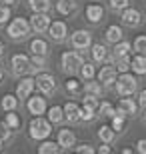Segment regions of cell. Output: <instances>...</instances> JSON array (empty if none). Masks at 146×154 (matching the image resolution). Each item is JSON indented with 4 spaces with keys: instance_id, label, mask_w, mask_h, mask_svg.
Wrapping results in <instances>:
<instances>
[{
    "instance_id": "7402d4cb",
    "label": "cell",
    "mask_w": 146,
    "mask_h": 154,
    "mask_svg": "<svg viewBox=\"0 0 146 154\" xmlns=\"http://www.w3.org/2000/svg\"><path fill=\"white\" fill-rule=\"evenodd\" d=\"M102 90H104V86L98 82V80L90 78V80H82V92L84 94H92V96H102Z\"/></svg>"
},
{
    "instance_id": "bcb514c9",
    "label": "cell",
    "mask_w": 146,
    "mask_h": 154,
    "mask_svg": "<svg viewBox=\"0 0 146 154\" xmlns=\"http://www.w3.org/2000/svg\"><path fill=\"white\" fill-rule=\"evenodd\" d=\"M0 4H8L10 6V4H14V0H0Z\"/></svg>"
},
{
    "instance_id": "74e56055",
    "label": "cell",
    "mask_w": 146,
    "mask_h": 154,
    "mask_svg": "<svg viewBox=\"0 0 146 154\" xmlns=\"http://www.w3.org/2000/svg\"><path fill=\"white\" fill-rule=\"evenodd\" d=\"M128 4H130V0H108V6H110V10H114V12L124 10Z\"/></svg>"
},
{
    "instance_id": "f546056e",
    "label": "cell",
    "mask_w": 146,
    "mask_h": 154,
    "mask_svg": "<svg viewBox=\"0 0 146 154\" xmlns=\"http://www.w3.org/2000/svg\"><path fill=\"white\" fill-rule=\"evenodd\" d=\"M0 106H2V110H16V106H18V98H16V94H4L2 96V100H0Z\"/></svg>"
},
{
    "instance_id": "f6af8a7d",
    "label": "cell",
    "mask_w": 146,
    "mask_h": 154,
    "mask_svg": "<svg viewBox=\"0 0 146 154\" xmlns=\"http://www.w3.org/2000/svg\"><path fill=\"white\" fill-rule=\"evenodd\" d=\"M96 152H100V154H110V152H112V148H110V144L102 142V146H100V148H96Z\"/></svg>"
},
{
    "instance_id": "836d02e7",
    "label": "cell",
    "mask_w": 146,
    "mask_h": 154,
    "mask_svg": "<svg viewBox=\"0 0 146 154\" xmlns=\"http://www.w3.org/2000/svg\"><path fill=\"white\" fill-rule=\"evenodd\" d=\"M114 68H116V72H128L130 70V56H122V58H116V60H112Z\"/></svg>"
},
{
    "instance_id": "4316f807",
    "label": "cell",
    "mask_w": 146,
    "mask_h": 154,
    "mask_svg": "<svg viewBox=\"0 0 146 154\" xmlns=\"http://www.w3.org/2000/svg\"><path fill=\"white\" fill-rule=\"evenodd\" d=\"M38 152L40 154H56L60 152V146H58V142H54V140H40V146H38Z\"/></svg>"
},
{
    "instance_id": "4fadbf2b",
    "label": "cell",
    "mask_w": 146,
    "mask_h": 154,
    "mask_svg": "<svg viewBox=\"0 0 146 154\" xmlns=\"http://www.w3.org/2000/svg\"><path fill=\"white\" fill-rule=\"evenodd\" d=\"M30 28L34 32H46L48 30V24H50V16H48V12H34L32 16H30Z\"/></svg>"
},
{
    "instance_id": "d6986e66",
    "label": "cell",
    "mask_w": 146,
    "mask_h": 154,
    "mask_svg": "<svg viewBox=\"0 0 146 154\" xmlns=\"http://www.w3.org/2000/svg\"><path fill=\"white\" fill-rule=\"evenodd\" d=\"M86 20L92 24H98L104 20V6L102 4H88L86 6Z\"/></svg>"
},
{
    "instance_id": "b9f144b4",
    "label": "cell",
    "mask_w": 146,
    "mask_h": 154,
    "mask_svg": "<svg viewBox=\"0 0 146 154\" xmlns=\"http://www.w3.org/2000/svg\"><path fill=\"white\" fill-rule=\"evenodd\" d=\"M10 134H12V130L4 124V122H0V140H2V142H6V140L10 138Z\"/></svg>"
},
{
    "instance_id": "6da1fadb",
    "label": "cell",
    "mask_w": 146,
    "mask_h": 154,
    "mask_svg": "<svg viewBox=\"0 0 146 154\" xmlns=\"http://www.w3.org/2000/svg\"><path fill=\"white\" fill-rule=\"evenodd\" d=\"M138 88V78L132 72H118L116 80H114V90L118 96H132Z\"/></svg>"
},
{
    "instance_id": "f907efd6",
    "label": "cell",
    "mask_w": 146,
    "mask_h": 154,
    "mask_svg": "<svg viewBox=\"0 0 146 154\" xmlns=\"http://www.w3.org/2000/svg\"><path fill=\"white\" fill-rule=\"evenodd\" d=\"M0 150H2V140H0Z\"/></svg>"
},
{
    "instance_id": "9c48e42d",
    "label": "cell",
    "mask_w": 146,
    "mask_h": 154,
    "mask_svg": "<svg viewBox=\"0 0 146 154\" xmlns=\"http://www.w3.org/2000/svg\"><path fill=\"white\" fill-rule=\"evenodd\" d=\"M10 64H12V74L16 76H24L30 72V58L26 54H14L10 58Z\"/></svg>"
},
{
    "instance_id": "484cf974",
    "label": "cell",
    "mask_w": 146,
    "mask_h": 154,
    "mask_svg": "<svg viewBox=\"0 0 146 154\" xmlns=\"http://www.w3.org/2000/svg\"><path fill=\"white\" fill-rule=\"evenodd\" d=\"M78 74L80 80H90V78H96V66L94 62H82L78 68Z\"/></svg>"
},
{
    "instance_id": "f1b7e54d",
    "label": "cell",
    "mask_w": 146,
    "mask_h": 154,
    "mask_svg": "<svg viewBox=\"0 0 146 154\" xmlns=\"http://www.w3.org/2000/svg\"><path fill=\"white\" fill-rule=\"evenodd\" d=\"M110 126H112V130L116 132V134H120V132H124V126H126V116L120 114V112H114L112 116V122H110Z\"/></svg>"
},
{
    "instance_id": "8992f818",
    "label": "cell",
    "mask_w": 146,
    "mask_h": 154,
    "mask_svg": "<svg viewBox=\"0 0 146 154\" xmlns=\"http://www.w3.org/2000/svg\"><path fill=\"white\" fill-rule=\"evenodd\" d=\"M34 84H36V88H38L44 96H48V94H52V92L56 90V78L52 74H48V72H40V74L34 78Z\"/></svg>"
},
{
    "instance_id": "5bb4252c",
    "label": "cell",
    "mask_w": 146,
    "mask_h": 154,
    "mask_svg": "<svg viewBox=\"0 0 146 154\" xmlns=\"http://www.w3.org/2000/svg\"><path fill=\"white\" fill-rule=\"evenodd\" d=\"M90 56H92V62L96 64H104L108 62V58H110V50H108L104 44H90Z\"/></svg>"
},
{
    "instance_id": "f35d334b",
    "label": "cell",
    "mask_w": 146,
    "mask_h": 154,
    "mask_svg": "<svg viewBox=\"0 0 146 154\" xmlns=\"http://www.w3.org/2000/svg\"><path fill=\"white\" fill-rule=\"evenodd\" d=\"M94 116H96V110L86 108V106H82V104H80V120L90 122V120H94Z\"/></svg>"
},
{
    "instance_id": "52a82bcc",
    "label": "cell",
    "mask_w": 146,
    "mask_h": 154,
    "mask_svg": "<svg viewBox=\"0 0 146 154\" xmlns=\"http://www.w3.org/2000/svg\"><path fill=\"white\" fill-rule=\"evenodd\" d=\"M48 36H50L54 42H64L68 38V26L64 20H50L48 24Z\"/></svg>"
},
{
    "instance_id": "7c38bea8",
    "label": "cell",
    "mask_w": 146,
    "mask_h": 154,
    "mask_svg": "<svg viewBox=\"0 0 146 154\" xmlns=\"http://www.w3.org/2000/svg\"><path fill=\"white\" fill-rule=\"evenodd\" d=\"M138 108H140L138 102L132 100V98H128V96H122L118 100V106H116V110L120 114H124L126 118H134V116L138 114Z\"/></svg>"
},
{
    "instance_id": "c3c4849f",
    "label": "cell",
    "mask_w": 146,
    "mask_h": 154,
    "mask_svg": "<svg viewBox=\"0 0 146 154\" xmlns=\"http://www.w3.org/2000/svg\"><path fill=\"white\" fill-rule=\"evenodd\" d=\"M2 76H4V68H2V64H0V80H2Z\"/></svg>"
},
{
    "instance_id": "ab89813d",
    "label": "cell",
    "mask_w": 146,
    "mask_h": 154,
    "mask_svg": "<svg viewBox=\"0 0 146 154\" xmlns=\"http://www.w3.org/2000/svg\"><path fill=\"white\" fill-rule=\"evenodd\" d=\"M8 20H10V6L0 4V24H6Z\"/></svg>"
},
{
    "instance_id": "3957f363",
    "label": "cell",
    "mask_w": 146,
    "mask_h": 154,
    "mask_svg": "<svg viewBox=\"0 0 146 154\" xmlns=\"http://www.w3.org/2000/svg\"><path fill=\"white\" fill-rule=\"evenodd\" d=\"M84 62V56H82V52L80 50H64L60 54V66L64 72H68V74H74V72H78L80 64Z\"/></svg>"
},
{
    "instance_id": "9a60e30c",
    "label": "cell",
    "mask_w": 146,
    "mask_h": 154,
    "mask_svg": "<svg viewBox=\"0 0 146 154\" xmlns=\"http://www.w3.org/2000/svg\"><path fill=\"white\" fill-rule=\"evenodd\" d=\"M56 142H58V146H60V150H68V148H72L74 144H76V136H74L72 130L62 128V130H58Z\"/></svg>"
},
{
    "instance_id": "277c9868",
    "label": "cell",
    "mask_w": 146,
    "mask_h": 154,
    "mask_svg": "<svg viewBox=\"0 0 146 154\" xmlns=\"http://www.w3.org/2000/svg\"><path fill=\"white\" fill-rule=\"evenodd\" d=\"M30 22L26 18H14L10 24H8V28H6V34L10 36L12 40H22L30 34Z\"/></svg>"
},
{
    "instance_id": "7bdbcfd3",
    "label": "cell",
    "mask_w": 146,
    "mask_h": 154,
    "mask_svg": "<svg viewBox=\"0 0 146 154\" xmlns=\"http://www.w3.org/2000/svg\"><path fill=\"white\" fill-rule=\"evenodd\" d=\"M136 102H138V106H140V108H146V90H140V92H138V100H136Z\"/></svg>"
},
{
    "instance_id": "2e32d148",
    "label": "cell",
    "mask_w": 146,
    "mask_h": 154,
    "mask_svg": "<svg viewBox=\"0 0 146 154\" xmlns=\"http://www.w3.org/2000/svg\"><path fill=\"white\" fill-rule=\"evenodd\" d=\"M62 110H64V120H68L70 124H76V122H80V104L78 102H66L64 106H62Z\"/></svg>"
},
{
    "instance_id": "7dc6e473",
    "label": "cell",
    "mask_w": 146,
    "mask_h": 154,
    "mask_svg": "<svg viewBox=\"0 0 146 154\" xmlns=\"http://www.w3.org/2000/svg\"><path fill=\"white\" fill-rule=\"evenodd\" d=\"M2 54H4V42L0 40V56H2Z\"/></svg>"
},
{
    "instance_id": "7a4b0ae2",
    "label": "cell",
    "mask_w": 146,
    "mask_h": 154,
    "mask_svg": "<svg viewBox=\"0 0 146 154\" xmlns=\"http://www.w3.org/2000/svg\"><path fill=\"white\" fill-rule=\"evenodd\" d=\"M52 134V124L48 118H42V116H34L28 124V136L32 140H44Z\"/></svg>"
},
{
    "instance_id": "d590c367",
    "label": "cell",
    "mask_w": 146,
    "mask_h": 154,
    "mask_svg": "<svg viewBox=\"0 0 146 154\" xmlns=\"http://www.w3.org/2000/svg\"><path fill=\"white\" fill-rule=\"evenodd\" d=\"M98 104H100V98H98V96H92V94H84V98H82V106H86V108L96 110V108H98Z\"/></svg>"
},
{
    "instance_id": "e575fe53",
    "label": "cell",
    "mask_w": 146,
    "mask_h": 154,
    "mask_svg": "<svg viewBox=\"0 0 146 154\" xmlns=\"http://www.w3.org/2000/svg\"><path fill=\"white\" fill-rule=\"evenodd\" d=\"M64 86H66V92H70V94H80L82 92V82L76 78H68Z\"/></svg>"
},
{
    "instance_id": "ee69618b",
    "label": "cell",
    "mask_w": 146,
    "mask_h": 154,
    "mask_svg": "<svg viewBox=\"0 0 146 154\" xmlns=\"http://www.w3.org/2000/svg\"><path fill=\"white\" fill-rule=\"evenodd\" d=\"M136 150L140 154H146V138H140V140L136 142Z\"/></svg>"
},
{
    "instance_id": "ac0fdd59",
    "label": "cell",
    "mask_w": 146,
    "mask_h": 154,
    "mask_svg": "<svg viewBox=\"0 0 146 154\" xmlns=\"http://www.w3.org/2000/svg\"><path fill=\"white\" fill-rule=\"evenodd\" d=\"M34 88H36L34 78H30V76L22 78L20 82H18V86H16V98H28L34 92Z\"/></svg>"
},
{
    "instance_id": "5b68a950",
    "label": "cell",
    "mask_w": 146,
    "mask_h": 154,
    "mask_svg": "<svg viewBox=\"0 0 146 154\" xmlns=\"http://www.w3.org/2000/svg\"><path fill=\"white\" fill-rule=\"evenodd\" d=\"M70 44H72V48H76V50H88L90 44H92V32L90 30H74L72 34H70Z\"/></svg>"
},
{
    "instance_id": "8d00e7d4",
    "label": "cell",
    "mask_w": 146,
    "mask_h": 154,
    "mask_svg": "<svg viewBox=\"0 0 146 154\" xmlns=\"http://www.w3.org/2000/svg\"><path fill=\"white\" fill-rule=\"evenodd\" d=\"M132 48H134L136 52H142V54H146V34L136 36L134 42H132Z\"/></svg>"
},
{
    "instance_id": "60d3db41",
    "label": "cell",
    "mask_w": 146,
    "mask_h": 154,
    "mask_svg": "<svg viewBox=\"0 0 146 154\" xmlns=\"http://www.w3.org/2000/svg\"><path fill=\"white\" fill-rule=\"evenodd\" d=\"M74 150H76L78 154H94L96 152V148L92 146V144H80V146H76Z\"/></svg>"
},
{
    "instance_id": "44dd1931",
    "label": "cell",
    "mask_w": 146,
    "mask_h": 154,
    "mask_svg": "<svg viewBox=\"0 0 146 154\" xmlns=\"http://www.w3.org/2000/svg\"><path fill=\"white\" fill-rule=\"evenodd\" d=\"M78 10V0H58L56 2V12L62 16H70Z\"/></svg>"
},
{
    "instance_id": "cb8c5ba5",
    "label": "cell",
    "mask_w": 146,
    "mask_h": 154,
    "mask_svg": "<svg viewBox=\"0 0 146 154\" xmlns=\"http://www.w3.org/2000/svg\"><path fill=\"white\" fill-rule=\"evenodd\" d=\"M46 118L50 120V124H62L64 122V110H62V106L46 108Z\"/></svg>"
},
{
    "instance_id": "e0dca14e",
    "label": "cell",
    "mask_w": 146,
    "mask_h": 154,
    "mask_svg": "<svg viewBox=\"0 0 146 154\" xmlns=\"http://www.w3.org/2000/svg\"><path fill=\"white\" fill-rule=\"evenodd\" d=\"M130 70L136 76H144L146 74V54L136 52L134 56H130Z\"/></svg>"
},
{
    "instance_id": "83f0119b",
    "label": "cell",
    "mask_w": 146,
    "mask_h": 154,
    "mask_svg": "<svg viewBox=\"0 0 146 154\" xmlns=\"http://www.w3.org/2000/svg\"><path fill=\"white\" fill-rule=\"evenodd\" d=\"M114 136H116V132L112 130V126H110V124H102L100 128H98V138H100L102 142L110 144L114 140Z\"/></svg>"
},
{
    "instance_id": "681fc988",
    "label": "cell",
    "mask_w": 146,
    "mask_h": 154,
    "mask_svg": "<svg viewBox=\"0 0 146 154\" xmlns=\"http://www.w3.org/2000/svg\"><path fill=\"white\" fill-rule=\"evenodd\" d=\"M142 120H144V122H146V108H144V114H142Z\"/></svg>"
},
{
    "instance_id": "30bf717a",
    "label": "cell",
    "mask_w": 146,
    "mask_h": 154,
    "mask_svg": "<svg viewBox=\"0 0 146 154\" xmlns=\"http://www.w3.org/2000/svg\"><path fill=\"white\" fill-rule=\"evenodd\" d=\"M26 108H28V112L30 114H34V116H42L46 112V98H44V94H36V96H32L30 94L28 96V102H26Z\"/></svg>"
},
{
    "instance_id": "4dcf8cb0",
    "label": "cell",
    "mask_w": 146,
    "mask_h": 154,
    "mask_svg": "<svg viewBox=\"0 0 146 154\" xmlns=\"http://www.w3.org/2000/svg\"><path fill=\"white\" fill-rule=\"evenodd\" d=\"M4 124L10 128V130H18L20 128V116L14 112V110H8L4 116Z\"/></svg>"
},
{
    "instance_id": "1f68e13d",
    "label": "cell",
    "mask_w": 146,
    "mask_h": 154,
    "mask_svg": "<svg viewBox=\"0 0 146 154\" xmlns=\"http://www.w3.org/2000/svg\"><path fill=\"white\" fill-rule=\"evenodd\" d=\"M28 6L32 8V12H48L52 8L50 0H28Z\"/></svg>"
},
{
    "instance_id": "ffe728a7",
    "label": "cell",
    "mask_w": 146,
    "mask_h": 154,
    "mask_svg": "<svg viewBox=\"0 0 146 154\" xmlns=\"http://www.w3.org/2000/svg\"><path fill=\"white\" fill-rule=\"evenodd\" d=\"M130 54H132V44L126 42V40H120V42L114 44V48H112V52H110V58H108V60H116V58L130 56Z\"/></svg>"
},
{
    "instance_id": "8fae6325",
    "label": "cell",
    "mask_w": 146,
    "mask_h": 154,
    "mask_svg": "<svg viewBox=\"0 0 146 154\" xmlns=\"http://www.w3.org/2000/svg\"><path fill=\"white\" fill-rule=\"evenodd\" d=\"M116 68H114V64H108V66H100V70L96 72V80L100 82L104 88L108 86H114V80H116Z\"/></svg>"
},
{
    "instance_id": "ba28073f",
    "label": "cell",
    "mask_w": 146,
    "mask_h": 154,
    "mask_svg": "<svg viewBox=\"0 0 146 154\" xmlns=\"http://www.w3.org/2000/svg\"><path fill=\"white\" fill-rule=\"evenodd\" d=\"M120 20H122L124 26H128V28H136V26H140L142 24V12L136 10V8H130L126 6L124 10H120Z\"/></svg>"
},
{
    "instance_id": "d6a6232c",
    "label": "cell",
    "mask_w": 146,
    "mask_h": 154,
    "mask_svg": "<svg viewBox=\"0 0 146 154\" xmlns=\"http://www.w3.org/2000/svg\"><path fill=\"white\" fill-rule=\"evenodd\" d=\"M114 112H116V110H114V106L108 102V100H102V102L98 104V108H96V114L104 116V118H112Z\"/></svg>"
},
{
    "instance_id": "603a6c76",
    "label": "cell",
    "mask_w": 146,
    "mask_h": 154,
    "mask_svg": "<svg viewBox=\"0 0 146 154\" xmlns=\"http://www.w3.org/2000/svg\"><path fill=\"white\" fill-rule=\"evenodd\" d=\"M104 36H106V42H110V44H116V42L124 40V30H122V26L112 24V26H108V28H106Z\"/></svg>"
},
{
    "instance_id": "d4e9b609",
    "label": "cell",
    "mask_w": 146,
    "mask_h": 154,
    "mask_svg": "<svg viewBox=\"0 0 146 154\" xmlns=\"http://www.w3.org/2000/svg\"><path fill=\"white\" fill-rule=\"evenodd\" d=\"M30 54H40V56H46L48 54V42L42 38H34L30 42Z\"/></svg>"
}]
</instances>
